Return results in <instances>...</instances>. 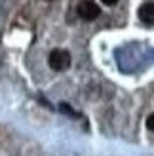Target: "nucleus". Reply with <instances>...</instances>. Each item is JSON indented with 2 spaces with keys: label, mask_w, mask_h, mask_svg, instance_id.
Returning <instances> with one entry per match:
<instances>
[{
  "label": "nucleus",
  "mask_w": 154,
  "mask_h": 156,
  "mask_svg": "<svg viewBox=\"0 0 154 156\" xmlns=\"http://www.w3.org/2000/svg\"><path fill=\"white\" fill-rule=\"evenodd\" d=\"M48 63L53 71H67L71 67V53L65 51V50H53L50 53Z\"/></svg>",
  "instance_id": "1"
},
{
  "label": "nucleus",
  "mask_w": 154,
  "mask_h": 156,
  "mask_svg": "<svg viewBox=\"0 0 154 156\" xmlns=\"http://www.w3.org/2000/svg\"><path fill=\"white\" fill-rule=\"evenodd\" d=\"M76 12H78V15L82 19H86V21H93V19L99 17V13H101L99 6L93 2V0H82L78 4V8H76Z\"/></svg>",
  "instance_id": "2"
},
{
  "label": "nucleus",
  "mask_w": 154,
  "mask_h": 156,
  "mask_svg": "<svg viewBox=\"0 0 154 156\" xmlns=\"http://www.w3.org/2000/svg\"><path fill=\"white\" fill-rule=\"evenodd\" d=\"M139 17L147 25H154V4L152 2H147L139 8Z\"/></svg>",
  "instance_id": "3"
},
{
  "label": "nucleus",
  "mask_w": 154,
  "mask_h": 156,
  "mask_svg": "<svg viewBox=\"0 0 154 156\" xmlns=\"http://www.w3.org/2000/svg\"><path fill=\"white\" fill-rule=\"evenodd\" d=\"M147 128H149L150 131H154V114H150L149 118H147Z\"/></svg>",
  "instance_id": "4"
},
{
  "label": "nucleus",
  "mask_w": 154,
  "mask_h": 156,
  "mask_svg": "<svg viewBox=\"0 0 154 156\" xmlns=\"http://www.w3.org/2000/svg\"><path fill=\"white\" fill-rule=\"evenodd\" d=\"M101 2H103V4H107V6H114V4L118 2V0H101Z\"/></svg>",
  "instance_id": "5"
}]
</instances>
